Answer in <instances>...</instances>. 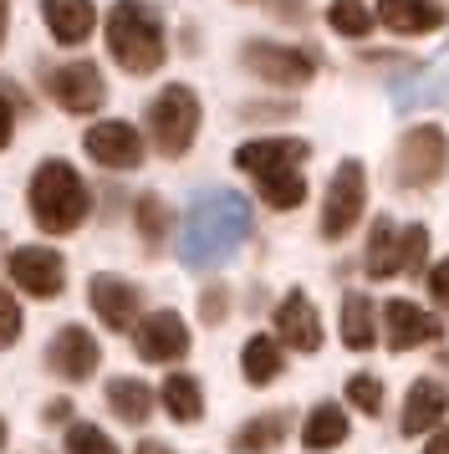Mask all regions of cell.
I'll use <instances>...</instances> for the list:
<instances>
[{
    "instance_id": "cell-1",
    "label": "cell",
    "mask_w": 449,
    "mask_h": 454,
    "mask_svg": "<svg viewBox=\"0 0 449 454\" xmlns=\"http://www.w3.org/2000/svg\"><path fill=\"white\" fill-rule=\"evenodd\" d=\"M107 51H113V62H118L128 77L159 72L163 57H169L159 11H154L148 0H118L113 16H107Z\"/></svg>"
},
{
    "instance_id": "cell-2",
    "label": "cell",
    "mask_w": 449,
    "mask_h": 454,
    "mask_svg": "<svg viewBox=\"0 0 449 454\" xmlns=\"http://www.w3.org/2000/svg\"><path fill=\"white\" fill-rule=\"evenodd\" d=\"M87 209H92V194L82 184V174L67 159H46L31 179V220L46 235H72L87 220Z\"/></svg>"
},
{
    "instance_id": "cell-3",
    "label": "cell",
    "mask_w": 449,
    "mask_h": 454,
    "mask_svg": "<svg viewBox=\"0 0 449 454\" xmlns=\"http://www.w3.org/2000/svg\"><path fill=\"white\" fill-rule=\"evenodd\" d=\"M245 240V205L235 194H215V200H200L189 209V230H184V246H189V261H204V255H224L230 246Z\"/></svg>"
},
{
    "instance_id": "cell-4",
    "label": "cell",
    "mask_w": 449,
    "mask_h": 454,
    "mask_svg": "<svg viewBox=\"0 0 449 454\" xmlns=\"http://www.w3.org/2000/svg\"><path fill=\"white\" fill-rule=\"evenodd\" d=\"M194 133H200V98L179 82L163 87L148 103V138H154V148L163 159H179V153H189Z\"/></svg>"
},
{
    "instance_id": "cell-5",
    "label": "cell",
    "mask_w": 449,
    "mask_h": 454,
    "mask_svg": "<svg viewBox=\"0 0 449 454\" xmlns=\"http://www.w3.org/2000/svg\"><path fill=\"white\" fill-rule=\"evenodd\" d=\"M429 255V230L424 225H393V220H378L373 235H367V261L363 270L373 281H388V276H398V270H419Z\"/></svg>"
},
{
    "instance_id": "cell-6",
    "label": "cell",
    "mask_w": 449,
    "mask_h": 454,
    "mask_svg": "<svg viewBox=\"0 0 449 454\" xmlns=\"http://www.w3.org/2000/svg\"><path fill=\"white\" fill-rule=\"evenodd\" d=\"M449 168V138L445 128L434 123H419L404 133V144H398V184L404 189H429L439 184Z\"/></svg>"
},
{
    "instance_id": "cell-7",
    "label": "cell",
    "mask_w": 449,
    "mask_h": 454,
    "mask_svg": "<svg viewBox=\"0 0 449 454\" xmlns=\"http://www.w3.org/2000/svg\"><path fill=\"white\" fill-rule=\"evenodd\" d=\"M240 62L265 87H306L317 77V57L302 51V46H281V42H250L240 51Z\"/></svg>"
},
{
    "instance_id": "cell-8",
    "label": "cell",
    "mask_w": 449,
    "mask_h": 454,
    "mask_svg": "<svg viewBox=\"0 0 449 454\" xmlns=\"http://www.w3.org/2000/svg\"><path fill=\"white\" fill-rule=\"evenodd\" d=\"M367 209V174L358 159H347L337 174H332V184H327V200H322V235L327 240H343L347 230L363 220Z\"/></svg>"
},
{
    "instance_id": "cell-9",
    "label": "cell",
    "mask_w": 449,
    "mask_h": 454,
    "mask_svg": "<svg viewBox=\"0 0 449 454\" xmlns=\"http://www.w3.org/2000/svg\"><path fill=\"white\" fill-rule=\"evenodd\" d=\"M5 270H11L16 291H26V296H41V301H57L61 286H67V261H61V250H46V246H20V250H11Z\"/></svg>"
},
{
    "instance_id": "cell-10",
    "label": "cell",
    "mask_w": 449,
    "mask_h": 454,
    "mask_svg": "<svg viewBox=\"0 0 449 454\" xmlns=\"http://www.w3.org/2000/svg\"><path fill=\"white\" fill-rule=\"evenodd\" d=\"M82 148H87V159H92V164L113 168V174L138 168V159H143L138 128L122 123V118H102V123H92L87 133H82Z\"/></svg>"
},
{
    "instance_id": "cell-11",
    "label": "cell",
    "mask_w": 449,
    "mask_h": 454,
    "mask_svg": "<svg viewBox=\"0 0 449 454\" xmlns=\"http://www.w3.org/2000/svg\"><path fill=\"white\" fill-rule=\"evenodd\" d=\"M133 348L143 363H179L189 352V327H184L179 311H148L138 327H133Z\"/></svg>"
},
{
    "instance_id": "cell-12",
    "label": "cell",
    "mask_w": 449,
    "mask_h": 454,
    "mask_svg": "<svg viewBox=\"0 0 449 454\" xmlns=\"http://www.w3.org/2000/svg\"><path fill=\"white\" fill-rule=\"evenodd\" d=\"M46 92L61 113H98L107 87H102V72L92 62H67L46 77Z\"/></svg>"
},
{
    "instance_id": "cell-13",
    "label": "cell",
    "mask_w": 449,
    "mask_h": 454,
    "mask_svg": "<svg viewBox=\"0 0 449 454\" xmlns=\"http://www.w3.org/2000/svg\"><path fill=\"white\" fill-rule=\"evenodd\" d=\"M102 363V348L98 337L87 327H61L51 337V348H46V368L57 372L61 383H82V378H92Z\"/></svg>"
},
{
    "instance_id": "cell-14",
    "label": "cell",
    "mask_w": 449,
    "mask_h": 454,
    "mask_svg": "<svg viewBox=\"0 0 449 454\" xmlns=\"http://www.w3.org/2000/svg\"><path fill=\"white\" fill-rule=\"evenodd\" d=\"M311 148L302 138H250L235 148V168H245L250 179H271V174H291L306 164Z\"/></svg>"
},
{
    "instance_id": "cell-15",
    "label": "cell",
    "mask_w": 449,
    "mask_h": 454,
    "mask_svg": "<svg viewBox=\"0 0 449 454\" xmlns=\"http://www.w3.org/2000/svg\"><path fill=\"white\" fill-rule=\"evenodd\" d=\"M87 301H92V311H98L102 327L113 332H128L133 327V311H138V286L133 281H122V276H92L87 281Z\"/></svg>"
},
{
    "instance_id": "cell-16",
    "label": "cell",
    "mask_w": 449,
    "mask_h": 454,
    "mask_svg": "<svg viewBox=\"0 0 449 454\" xmlns=\"http://www.w3.org/2000/svg\"><path fill=\"white\" fill-rule=\"evenodd\" d=\"M383 332H388V348L393 352H414V348H429L439 342V322L419 311L414 301H388L383 307Z\"/></svg>"
},
{
    "instance_id": "cell-17",
    "label": "cell",
    "mask_w": 449,
    "mask_h": 454,
    "mask_svg": "<svg viewBox=\"0 0 449 454\" xmlns=\"http://www.w3.org/2000/svg\"><path fill=\"white\" fill-rule=\"evenodd\" d=\"M276 332H281L286 348H296V352L322 348V317H317V307H311V296L291 291L281 307H276Z\"/></svg>"
},
{
    "instance_id": "cell-18",
    "label": "cell",
    "mask_w": 449,
    "mask_h": 454,
    "mask_svg": "<svg viewBox=\"0 0 449 454\" xmlns=\"http://www.w3.org/2000/svg\"><path fill=\"white\" fill-rule=\"evenodd\" d=\"M373 21H383L398 36H424V31L445 26V5H434V0H378Z\"/></svg>"
},
{
    "instance_id": "cell-19",
    "label": "cell",
    "mask_w": 449,
    "mask_h": 454,
    "mask_svg": "<svg viewBox=\"0 0 449 454\" xmlns=\"http://www.w3.org/2000/svg\"><path fill=\"white\" fill-rule=\"evenodd\" d=\"M449 413V393H445V383H434V378H419L414 388H408V398H404V419H398V429L414 439V434H429L439 419Z\"/></svg>"
},
{
    "instance_id": "cell-20",
    "label": "cell",
    "mask_w": 449,
    "mask_h": 454,
    "mask_svg": "<svg viewBox=\"0 0 449 454\" xmlns=\"http://www.w3.org/2000/svg\"><path fill=\"white\" fill-rule=\"evenodd\" d=\"M41 21H46V31H51L61 46H77V42L92 36L98 11H92V0H41Z\"/></svg>"
},
{
    "instance_id": "cell-21",
    "label": "cell",
    "mask_w": 449,
    "mask_h": 454,
    "mask_svg": "<svg viewBox=\"0 0 449 454\" xmlns=\"http://www.w3.org/2000/svg\"><path fill=\"white\" fill-rule=\"evenodd\" d=\"M286 434H291V413L271 409V413H261V419H250V424L230 439V450H235V454H271Z\"/></svg>"
},
{
    "instance_id": "cell-22",
    "label": "cell",
    "mask_w": 449,
    "mask_h": 454,
    "mask_svg": "<svg viewBox=\"0 0 449 454\" xmlns=\"http://www.w3.org/2000/svg\"><path fill=\"white\" fill-rule=\"evenodd\" d=\"M281 368H286V357H281V342H276V337H250V342L240 348V372H245L250 388L276 383Z\"/></svg>"
},
{
    "instance_id": "cell-23",
    "label": "cell",
    "mask_w": 449,
    "mask_h": 454,
    "mask_svg": "<svg viewBox=\"0 0 449 454\" xmlns=\"http://www.w3.org/2000/svg\"><path fill=\"white\" fill-rule=\"evenodd\" d=\"M159 398H163V409H169V419H179V424H200L204 393H200V383H194L189 372H169L163 388H159Z\"/></svg>"
},
{
    "instance_id": "cell-24",
    "label": "cell",
    "mask_w": 449,
    "mask_h": 454,
    "mask_svg": "<svg viewBox=\"0 0 449 454\" xmlns=\"http://www.w3.org/2000/svg\"><path fill=\"white\" fill-rule=\"evenodd\" d=\"M343 439H347V413L337 403H317V409L306 413V424H302L306 450H337Z\"/></svg>"
},
{
    "instance_id": "cell-25",
    "label": "cell",
    "mask_w": 449,
    "mask_h": 454,
    "mask_svg": "<svg viewBox=\"0 0 449 454\" xmlns=\"http://www.w3.org/2000/svg\"><path fill=\"white\" fill-rule=\"evenodd\" d=\"M107 409L118 413L122 424H143V419L154 413V393H148V383H138V378H113V383H107Z\"/></svg>"
},
{
    "instance_id": "cell-26",
    "label": "cell",
    "mask_w": 449,
    "mask_h": 454,
    "mask_svg": "<svg viewBox=\"0 0 449 454\" xmlns=\"http://www.w3.org/2000/svg\"><path fill=\"white\" fill-rule=\"evenodd\" d=\"M343 342L352 352H367L378 342V327H373V301H367L363 291H347L343 301Z\"/></svg>"
},
{
    "instance_id": "cell-27",
    "label": "cell",
    "mask_w": 449,
    "mask_h": 454,
    "mask_svg": "<svg viewBox=\"0 0 449 454\" xmlns=\"http://www.w3.org/2000/svg\"><path fill=\"white\" fill-rule=\"evenodd\" d=\"M133 220H138V235L148 250H163L169 240V230H174V209L163 205L159 194H143L138 205H133Z\"/></svg>"
},
{
    "instance_id": "cell-28",
    "label": "cell",
    "mask_w": 449,
    "mask_h": 454,
    "mask_svg": "<svg viewBox=\"0 0 449 454\" xmlns=\"http://www.w3.org/2000/svg\"><path fill=\"white\" fill-rule=\"evenodd\" d=\"M327 26H332L337 36L363 42L367 31H373V5H367V0H332V5H327Z\"/></svg>"
},
{
    "instance_id": "cell-29",
    "label": "cell",
    "mask_w": 449,
    "mask_h": 454,
    "mask_svg": "<svg viewBox=\"0 0 449 454\" xmlns=\"http://www.w3.org/2000/svg\"><path fill=\"white\" fill-rule=\"evenodd\" d=\"M256 189H261V200L271 209H296L306 200V179L302 168H291V174H271V179H256Z\"/></svg>"
},
{
    "instance_id": "cell-30",
    "label": "cell",
    "mask_w": 449,
    "mask_h": 454,
    "mask_svg": "<svg viewBox=\"0 0 449 454\" xmlns=\"http://www.w3.org/2000/svg\"><path fill=\"white\" fill-rule=\"evenodd\" d=\"M67 454H122L98 424H72L67 429Z\"/></svg>"
},
{
    "instance_id": "cell-31",
    "label": "cell",
    "mask_w": 449,
    "mask_h": 454,
    "mask_svg": "<svg viewBox=\"0 0 449 454\" xmlns=\"http://www.w3.org/2000/svg\"><path fill=\"white\" fill-rule=\"evenodd\" d=\"M347 403L363 413H378L383 409V383L378 378H367V372H358V378H347Z\"/></svg>"
},
{
    "instance_id": "cell-32",
    "label": "cell",
    "mask_w": 449,
    "mask_h": 454,
    "mask_svg": "<svg viewBox=\"0 0 449 454\" xmlns=\"http://www.w3.org/2000/svg\"><path fill=\"white\" fill-rule=\"evenodd\" d=\"M20 342V307H16V296L0 286V348H16Z\"/></svg>"
},
{
    "instance_id": "cell-33",
    "label": "cell",
    "mask_w": 449,
    "mask_h": 454,
    "mask_svg": "<svg viewBox=\"0 0 449 454\" xmlns=\"http://www.w3.org/2000/svg\"><path fill=\"white\" fill-rule=\"evenodd\" d=\"M224 311H230V296H224V286H209L200 296V317L204 322H224Z\"/></svg>"
},
{
    "instance_id": "cell-34",
    "label": "cell",
    "mask_w": 449,
    "mask_h": 454,
    "mask_svg": "<svg viewBox=\"0 0 449 454\" xmlns=\"http://www.w3.org/2000/svg\"><path fill=\"white\" fill-rule=\"evenodd\" d=\"M429 296H434V307L449 317V261H439V266L429 270Z\"/></svg>"
},
{
    "instance_id": "cell-35",
    "label": "cell",
    "mask_w": 449,
    "mask_h": 454,
    "mask_svg": "<svg viewBox=\"0 0 449 454\" xmlns=\"http://www.w3.org/2000/svg\"><path fill=\"white\" fill-rule=\"evenodd\" d=\"M11 138H16V113H11V98L0 92V148H11Z\"/></svg>"
},
{
    "instance_id": "cell-36",
    "label": "cell",
    "mask_w": 449,
    "mask_h": 454,
    "mask_svg": "<svg viewBox=\"0 0 449 454\" xmlns=\"http://www.w3.org/2000/svg\"><path fill=\"white\" fill-rule=\"evenodd\" d=\"M261 5H271L281 21H302V0H261Z\"/></svg>"
},
{
    "instance_id": "cell-37",
    "label": "cell",
    "mask_w": 449,
    "mask_h": 454,
    "mask_svg": "<svg viewBox=\"0 0 449 454\" xmlns=\"http://www.w3.org/2000/svg\"><path fill=\"white\" fill-rule=\"evenodd\" d=\"M41 419H46V424H67V419H72V403H67V398H57V403H46V413H41Z\"/></svg>"
},
{
    "instance_id": "cell-38",
    "label": "cell",
    "mask_w": 449,
    "mask_h": 454,
    "mask_svg": "<svg viewBox=\"0 0 449 454\" xmlns=\"http://www.w3.org/2000/svg\"><path fill=\"white\" fill-rule=\"evenodd\" d=\"M424 454H449V429L445 434H434V439H429V450Z\"/></svg>"
},
{
    "instance_id": "cell-39",
    "label": "cell",
    "mask_w": 449,
    "mask_h": 454,
    "mask_svg": "<svg viewBox=\"0 0 449 454\" xmlns=\"http://www.w3.org/2000/svg\"><path fill=\"white\" fill-rule=\"evenodd\" d=\"M138 454H169V450H163L159 439H148V444H138Z\"/></svg>"
},
{
    "instance_id": "cell-40",
    "label": "cell",
    "mask_w": 449,
    "mask_h": 454,
    "mask_svg": "<svg viewBox=\"0 0 449 454\" xmlns=\"http://www.w3.org/2000/svg\"><path fill=\"white\" fill-rule=\"evenodd\" d=\"M5 21H11V11H5V0H0V46H5Z\"/></svg>"
},
{
    "instance_id": "cell-41",
    "label": "cell",
    "mask_w": 449,
    "mask_h": 454,
    "mask_svg": "<svg viewBox=\"0 0 449 454\" xmlns=\"http://www.w3.org/2000/svg\"><path fill=\"white\" fill-rule=\"evenodd\" d=\"M0 450H5V419H0Z\"/></svg>"
}]
</instances>
